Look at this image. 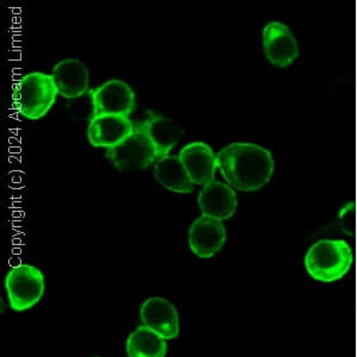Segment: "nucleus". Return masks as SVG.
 <instances>
[{
  "instance_id": "f257e3e1",
  "label": "nucleus",
  "mask_w": 357,
  "mask_h": 357,
  "mask_svg": "<svg viewBox=\"0 0 357 357\" xmlns=\"http://www.w3.org/2000/svg\"><path fill=\"white\" fill-rule=\"evenodd\" d=\"M218 169L229 186L255 192L267 185L274 173L271 151L254 143H231L217 154Z\"/></svg>"
},
{
  "instance_id": "f03ea898",
  "label": "nucleus",
  "mask_w": 357,
  "mask_h": 357,
  "mask_svg": "<svg viewBox=\"0 0 357 357\" xmlns=\"http://www.w3.org/2000/svg\"><path fill=\"white\" fill-rule=\"evenodd\" d=\"M57 96L52 74L33 72L13 85V105L22 117L38 121L52 110Z\"/></svg>"
},
{
  "instance_id": "7ed1b4c3",
  "label": "nucleus",
  "mask_w": 357,
  "mask_h": 357,
  "mask_svg": "<svg viewBox=\"0 0 357 357\" xmlns=\"http://www.w3.org/2000/svg\"><path fill=\"white\" fill-rule=\"evenodd\" d=\"M353 261L351 248L345 241L323 240L310 248L305 267L314 280L333 282L349 272Z\"/></svg>"
},
{
  "instance_id": "20e7f679",
  "label": "nucleus",
  "mask_w": 357,
  "mask_h": 357,
  "mask_svg": "<svg viewBox=\"0 0 357 357\" xmlns=\"http://www.w3.org/2000/svg\"><path fill=\"white\" fill-rule=\"evenodd\" d=\"M106 158L118 171L135 172L146 169L156 162L158 153L146 132L144 122H138L121 144L106 151Z\"/></svg>"
},
{
  "instance_id": "39448f33",
  "label": "nucleus",
  "mask_w": 357,
  "mask_h": 357,
  "mask_svg": "<svg viewBox=\"0 0 357 357\" xmlns=\"http://www.w3.org/2000/svg\"><path fill=\"white\" fill-rule=\"evenodd\" d=\"M4 284L10 307L16 312L33 309L45 291V275L33 264H21L11 268L5 276Z\"/></svg>"
},
{
  "instance_id": "423d86ee",
  "label": "nucleus",
  "mask_w": 357,
  "mask_h": 357,
  "mask_svg": "<svg viewBox=\"0 0 357 357\" xmlns=\"http://www.w3.org/2000/svg\"><path fill=\"white\" fill-rule=\"evenodd\" d=\"M96 116H126L136 109V97L132 87L119 79H111L97 89L89 91Z\"/></svg>"
},
{
  "instance_id": "0eeeda50",
  "label": "nucleus",
  "mask_w": 357,
  "mask_h": 357,
  "mask_svg": "<svg viewBox=\"0 0 357 357\" xmlns=\"http://www.w3.org/2000/svg\"><path fill=\"white\" fill-rule=\"evenodd\" d=\"M262 42L268 61L279 68L292 65L299 55L296 37L289 26L279 22H271L264 26Z\"/></svg>"
},
{
  "instance_id": "6e6552de",
  "label": "nucleus",
  "mask_w": 357,
  "mask_h": 357,
  "mask_svg": "<svg viewBox=\"0 0 357 357\" xmlns=\"http://www.w3.org/2000/svg\"><path fill=\"white\" fill-rule=\"evenodd\" d=\"M227 242V229L223 222L202 215L191 224L188 244L192 252L200 259H210L222 250Z\"/></svg>"
},
{
  "instance_id": "1a4fd4ad",
  "label": "nucleus",
  "mask_w": 357,
  "mask_h": 357,
  "mask_svg": "<svg viewBox=\"0 0 357 357\" xmlns=\"http://www.w3.org/2000/svg\"><path fill=\"white\" fill-rule=\"evenodd\" d=\"M141 321L143 325L169 341L180 333V319L174 304L165 298L153 296L141 306Z\"/></svg>"
},
{
  "instance_id": "9d476101",
  "label": "nucleus",
  "mask_w": 357,
  "mask_h": 357,
  "mask_svg": "<svg viewBox=\"0 0 357 357\" xmlns=\"http://www.w3.org/2000/svg\"><path fill=\"white\" fill-rule=\"evenodd\" d=\"M178 158L195 186H205L215 180L217 155L207 143H188L180 151Z\"/></svg>"
},
{
  "instance_id": "9b49d317",
  "label": "nucleus",
  "mask_w": 357,
  "mask_h": 357,
  "mask_svg": "<svg viewBox=\"0 0 357 357\" xmlns=\"http://www.w3.org/2000/svg\"><path fill=\"white\" fill-rule=\"evenodd\" d=\"M135 123L126 116H96L87 128V138L94 148L112 149L134 130Z\"/></svg>"
},
{
  "instance_id": "f8f14e48",
  "label": "nucleus",
  "mask_w": 357,
  "mask_h": 357,
  "mask_svg": "<svg viewBox=\"0 0 357 357\" xmlns=\"http://www.w3.org/2000/svg\"><path fill=\"white\" fill-rule=\"evenodd\" d=\"M198 204L203 215L223 222L235 215L238 200L231 186L213 180L202 188L198 195Z\"/></svg>"
},
{
  "instance_id": "ddd939ff",
  "label": "nucleus",
  "mask_w": 357,
  "mask_h": 357,
  "mask_svg": "<svg viewBox=\"0 0 357 357\" xmlns=\"http://www.w3.org/2000/svg\"><path fill=\"white\" fill-rule=\"evenodd\" d=\"M52 75L57 93L66 99H77L89 92V68L77 59H65L57 62Z\"/></svg>"
},
{
  "instance_id": "4468645a",
  "label": "nucleus",
  "mask_w": 357,
  "mask_h": 357,
  "mask_svg": "<svg viewBox=\"0 0 357 357\" xmlns=\"http://www.w3.org/2000/svg\"><path fill=\"white\" fill-rule=\"evenodd\" d=\"M154 175L158 183L168 191L178 195H190L195 191V185L178 156L167 155L158 158L155 163Z\"/></svg>"
},
{
  "instance_id": "2eb2a0df",
  "label": "nucleus",
  "mask_w": 357,
  "mask_h": 357,
  "mask_svg": "<svg viewBox=\"0 0 357 357\" xmlns=\"http://www.w3.org/2000/svg\"><path fill=\"white\" fill-rule=\"evenodd\" d=\"M143 122L151 142L154 143L158 151V158L169 155L180 141L183 129L171 118L155 114L153 111H149V116Z\"/></svg>"
},
{
  "instance_id": "dca6fc26",
  "label": "nucleus",
  "mask_w": 357,
  "mask_h": 357,
  "mask_svg": "<svg viewBox=\"0 0 357 357\" xmlns=\"http://www.w3.org/2000/svg\"><path fill=\"white\" fill-rule=\"evenodd\" d=\"M126 348L129 357H166L168 351L166 340L144 325L129 335Z\"/></svg>"
},
{
  "instance_id": "f3484780",
  "label": "nucleus",
  "mask_w": 357,
  "mask_h": 357,
  "mask_svg": "<svg viewBox=\"0 0 357 357\" xmlns=\"http://www.w3.org/2000/svg\"><path fill=\"white\" fill-rule=\"evenodd\" d=\"M94 357H100V356H94Z\"/></svg>"
}]
</instances>
